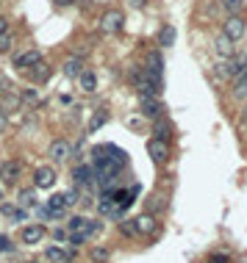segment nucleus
Here are the masks:
<instances>
[{
	"instance_id": "obj_1",
	"label": "nucleus",
	"mask_w": 247,
	"mask_h": 263,
	"mask_svg": "<svg viewBox=\"0 0 247 263\" xmlns=\"http://www.w3.org/2000/svg\"><path fill=\"white\" fill-rule=\"evenodd\" d=\"M100 227H103V225H100V222H94V219L72 216L70 222H67V238H70L72 247H81V244H86L92 235H98Z\"/></svg>"
},
{
	"instance_id": "obj_2",
	"label": "nucleus",
	"mask_w": 247,
	"mask_h": 263,
	"mask_svg": "<svg viewBox=\"0 0 247 263\" xmlns=\"http://www.w3.org/2000/svg\"><path fill=\"white\" fill-rule=\"evenodd\" d=\"M122 23H125V17H122V11H106V14L100 17V31L103 33H120L122 31Z\"/></svg>"
},
{
	"instance_id": "obj_3",
	"label": "nucleus",
	"mask_w": 247,
	"mask_h": 263,
	"mask_svg": "<svg viewBox=\"0 0 247 263\" xmlns=\"http://www.w3.org/2000/svg\"><path fill=\"white\" fill-rule=\"evenodd\" d=\"M72 152V144L67 139H56L50 147H47V158L53 161V164H61V161H67Z\"/></svg>"
},
{
	"instance_id": "obj_4",
	"label": "nucleus",
	"mask_w": 247,
	"mask_h": 263,
	"mask_svg": "<svg viewBox=\"0 0 247 263\" xmlns=\"http://www.w3.org/2000/svg\"><path fill=\"white\" fill-rule=\"evenodd\" d=\"M136 92H139V97H159L161 92V83H156L150 75H136Z\"/></svg>"
},
{
	"instance_id": "obj_5",
	"label": "nucleus",
	"mask_w": 247,
	"mask_h": 263,
	"mask_svg": "<svg viewBox=\"0 0 247 263\" xmlns=\"http://www.w3.org/2000/svg\"><path fill=\"white\" fill-rule=\"evenodd\" d=\"M222 33L231 39V42H239V39L244 36V19L236 17V14H231L228 19H225V25H222Z\"/></svg>"
},
{
	"instance_id": "obj_6",
	"label": "nucleus",
	"mask_w": 247,
	"mask_h": 263,
	"mask_svg": "<svg viewBox=\"0 0 247 263\" xmlns=\"http://www.w3.org/2000/svg\"><path fill=\"white\" fill-rule=\"evenodd\" d=\"M244 70H247V56H231L228 64H225V70H219V75L222 78H239Z\"/></svg>"
},
{
	"instance_id": "obj_7",
	"label": "nucleus",
	"mask_w": 247,
	"mask_h": 263,
	"mask_svg": "<svg viewBox=\"0 0 247 263\" xmlns=\"http://www.w3.org/2000/svg\"><path fill=\"white\" fill-rule=\"evenodd\" d=\"M39 61H42V53L39 50H25V53H20V56H14V67L20 72H28V70H33V67H36Z\"/></svg>"
},
{
	"instance_id": "obj_8",
	"label": "nucleus",
	"mask_w": 247,
	"mask_h": 263,
	"mask_svg": "<svg viewBox=\"0 0 247 263\" xmlns=\"http://www.w3.org/2000/svg\"><path fill=\"white\" fill-rule=\"evenodd\" d=\"M33 186L36 188H53L56 186V169L53 166H39L33 172Z\"/></svg>"
},
{
	"instance_id": "obj_9",
	"label": "nucleus",
	"mask_w": 247,
	"mask_h": 263,
	"mask_svg": "<svg viewBox=\"0 0 247 263\" xmlns=\"http://www.w3.org/2000/svg\"><path fill=\"white\" fill-rule=\"evenodd\" d=\"M20 174H23V164H20V161H3V164H0V178H3L6 183H17Z\"/></svg>"
},
{
	"instance_id": "obj_10",
	"label": "nucleus",
	"mask_w": 247,
	"mask_h": 263,
	"mask_svg": "<svg viewBox=\"0 0 247 263\" xmlns=\"http://www.w3.org/2000/svg\"><path fill=\"white\" fill-rule=\"evenodd\" d=\"M147 152H150V158L156 161V164H164V161L169 158V147H167V141H161V139H153L147 144Z\"/></svg>"
},
{
	"instance_id": "obj_11",
	"label": "nucleus",
	"mask_w": 247,
	"mask_h": 263,
	"mask_svg": "<svg viewBox=\"0 0 247 263\" xmlns=\"http://www.w3.org/2000/svg\"><path fill=\"white\" fill-rule=\"evenodd\" d=\"M20 238H23V244H39L45 238V227L42 225H25Z\"/></svg>"
},
{
	"instance_id": "obj_12",
	"label": "nucleus",
	"mask_w": 247,
	"mask_h": 263,
	"mask_svg": "<svg viewBox=\"0 0 247 263\" xmlns=\"http://www.w3.org/2000/svg\"><path fill=\"white\" fill-rule=\"evenodd\" d=\"M134 227H136V235L156 233V216H150V213H139V216L134 219Z\"/></svg>"
},
{
	"instance_id": "obj_13",
	"label": "nucleus",
	"mask_w": 247,
	"mask_h": 263,
	"mask_svg": "<svg viewBox=\"0 0 247 263\" xmlns=\"http://www.w3.org/2000/svg\"><path fill=\"white\" fill-rule=\"evenodd\" d=\"M161 72H164L161 56H159V53H150V56H147V70H145V75H150L156 83H161Z\"/></svg>"
},
{
	"instance_id": "obj_14",
	"label": "nucleus",
	"mask_w": 247,
	"mask_h": 263,
	"mask_svg": "<svg viewBox=\"0 0 247 263\" xmlns=\"http://www.w3.org/2000/svg\"><path fill=\"white\" fill-rule=\"evenodd\" d=\"M161 103H159V97H142V114L150 119H159L161 117Z\"/></svg>"
},
{
	"instance_id": "obj_15",
	"label": "nucleus",
	"mask_w": 247,
	"mask_h": 263,
	"mask_svg": "<svg viewBox=\"0 0 247 263\" xmlns=\"http://www.w3.org/2000/svg\"><path fill=\"white\" fill-rule=\"evenodd\" d=\"M98 208H100V213L103 216H120V208H117V202H114V197L111 194H103L100 197V202H98Z\"/></svg>"
},
{
	"instance_id": "obj_16",
	"label": "nucleus",
	"mask_w": 247,
	"mask_h": 263,
	"mask_svg": "<svg viewBox=\"0 0 247 263\" xmlns=\"http://www.w3.org/2000/svg\"><path fill=\"white\" fill-rule=\"evenodd\" d=\"M72 178H75V183H78V186H92L94 183V169H92V166H75Z\"/></svg>"
},
{
	"instance_id": "obj_17",
	"label": "nucleus",
	"mask_w": 247,
	"mask_h": 263,
	"mask_svg": "<svg viewBox=\"0 0 247 263\" xmlns=\"http://www.w3.org/2000/svg\"><path fill=\"white\" fill-rule=\"evenodd\" d=\"M78 86H81V92L92 94L94 89H98V75H94V72H89V70H84L78 75Z\"/></svg>"
},
{
	"instance_id": "obj_18",
	"label": "nucleus",
	"mask_w": 247,
	"mask_h": 263,
	"mask_svg": "<svg viewBox=\"0 0 247 263\" xmlns=\"http://www.w3.org/2000/svg\"><path fill=\"white\" fill-rule=\"evenodd\" d=\"M61 70H64L67 78H78L81 72H84V61H81L78 56H72V58H67V61H64V67H61Z\"/></svg>"
},
{
	"instance_id": "obj_19",
	"label": "nucleus",
	"mask_w": 247,
	"mask_h": 263,
	"mask_svg": "<svg viewBox=\"0 0 247 263\" xmlns=\"http://www.w3.org/2000/svg\"><path fill=\"white\" fill-rule=\"evenodd\" d=\"M214 50H217V56H222V58H231V56H233V42H231V39L222 33V36H219L217 42H214Z\"/></svg>"
},
{
	"instance_id": "obj_20",
	"label": "nucleus",
	"mask_w": 247,
	"mask_h": 263,
	"mask_svg": "<svg viewBox=\"0 0 247 263\" xmlns=\"http://www.w3.org/2000/svg\"><path fill=\"white\" fill-rule=\"evenodd\" d=\"M89 260H92V263H108V260H111V249L92 247V249H89Z\"/></svg>"
},
{
	"instance_id": "obj_21",
	"label": "nucleus",
	"mask_w": 247,
	"mask_h": 263,
	"mask_svg": "<svg viewBox=\"0 0 247 263\" xmlns=\"http://www.w3.org/2000/svg\"><path fill=\"white\" fill-rule=\"evenodd\" d=\"M45 258L53 260V263H61V260H72V252H67V249H59V247H50V249L45 252Z\"/></svg>"
},
{
	"instance_id": "obj_22",
	"label": "nucleus",
	"mask_w": 247,
	"mask_h": 263,
	"mask_svg": "<svg viewBox=\"0 0 247 263\" xmlns=\"http://www.w3.org/2000/svg\"><path fill=\"white\" fill-rule=\"evenodd\" d=\"M28 75L36 80V83H42V80H47L50 78V67H47L45 61H39L36 67H33V70H28Z\"/></svg>"
},
{
	"instance_id": "obj_23",
	"label": "nucleus",
	"mask_w": 247,
	"mask_h": 263,
	"mask_svg": "<svg viewBox=\"0 0 247 263\" xmlns=\"http://www.w3.org/2000/svg\"><path fill=\"white\" fill-rule=\"evenodd\" d=\"M233 97H247V70L239 78H233Z\"/></svg>"
},
{
	"instance_id": "obj_24",
	"label": "nucleus",
	"mask_w": 247,
	"mask_h": 263,
	"mask_svg": "<svg viewBox=\"0 0 247 263\" xmlns=\"http://www.w3.org/2000/svg\"><path fill=\"white\" fill-rule=\"evenodd\" d=\"M20 208H31V205H36V191L33 188H25V191H20Z\"/></svg>"
},
{
	"instance_id": "obj_25",
	"label": "nucleus",
	"mask_w": 247,
	"mask_h": 263,
	"mask_svg": "<svg viewBox=\"0 0 247 263\" xmlns=\"http://www.w3.org/2000/svg\"><path fill=\"white\" fill-rule=\"evenodd\" d=\"M159 42H161L164 47L175 45V28H173V25H164V28H161V33H159Z\"/></svg>"
},
{
	"instance_id": "obj_26",
	"label": "nucleus",
	"mask_w": 247,
	"mask_h": 263,
	"mask_svg": "<svg viewBox=\"0 0 247 263\" xmlns=\"http://www.w3.org/2000/svg\"><path fill=\"white\" fill-rule=\"evenodd\" d=\"M106 119H108V114L106 111H94V117H92V122H89V133H94V130H98V127H103V125H106Z\"/></svg>"
},
{
	"instance_id": "obj_27",
	"label": "nucleus",
	"mask_w": 247,
	"mask_h": 263,
	"mask_svg": "<svg viewBox=\"0 0 247 263\" xmlns=\"http://www.w3.org/2000/svg\"><path fill=\"white\" fill-rule=\"evenodd\" d=\"M156 139H161V141H167V139H169V125H167V122H161V119L156 122Z\"/></svg>"
},
{
	"instance_id": "obj_28",
	"label": "nucleus",
	"mask_w": 247,
	"mask_h": 263,
	"mask_svg": "<svg viewBox=\"0 0 247 263\" xmlns=\"http://www.w3.org/2000/svg\"><path fill=\"white\" fill-rule=\"evenodd\" d=\"M222 6H225V9L231 11V14H236V11H239V9H242V6H244V0H222Z\"/></svg>"
},
{
	"instance_id": "obj_29",
	"label": "nucleus",
	"mask_w": 247,
	"mask_h": 263,
	"mask_svg": "<svg viewBox=\"0 0 247 263\" xmlns=\"http://www.w3.org/2000/svg\"><path fill=\"white\" fill-rule=\"evenodd\" d=\"M11 45H14V39H11L9 33H6V36H0V56H3V53H9Z\"/></svg>"
},
{
	"instance_id": "obj_30",
	"label": "nucleus",
	"mask_w": 247,
	"mask_h": 263,
	"mask_svg": "<svg viewBox=\"0 0 247 263\" xmlns=\"http://www.w3.org/2000/svg\"><path fill=\"white\" fill-rule=\"evenodd\" d=\"M14 249V244H11L9 235H0V252H11Z\"/></svg>"
},
{
	"instance_id": "obj_31",
	"label": "nucleus",
	"mask_w": 247,
	"mask_h": 263,
	"mask_svg": "<svg viewBox=\"0 0 247 263\" xmlns=\"http://www.w3.org/2000/svg\"><path fill=\"white\" fill-rule=\"evenodd\" d=\"M120 230L125 233V235H136V227H134V222H120Z\"/></svg>"
},
{
	"instance_id": "obj_32",
	"label": "nucleus",
	"mask_w": 247,
	"mask_h": 263,
	"mask_svg": "<svg viewBox=\"0 0 247 263\" xmlns=\"http://www.w3.org/2000/svg\"><path fill=\"white\" fill-rule=\"evenodd\" d=\"M23 97H25V100H28V103H33V105H36V103H39V94H36V92H33V89H25V92H23Z\"/></svg>"
},
{
	"instance_id": "obj_33",
	"label": "nucleus",
	"mask_w": 247,
	"mask_h": 263,
	"mask_svg": "<svg viewBox=\"0 0 247 263\" xmlns=\"http://www.w3.org/2000/svg\"><path fill=\"white\" fill-rule=\"evenodd\" d=\"M11 219H14V222H25V219H28V213H25V208H20V211H14V213H11Z\"/></svg>"
},
{
	"instance_id": "obj_34",
	"label": "nucleus",
	"mask_w": 247,
	"mask_h": 263,
	"mask_svg": "<svg viewBox=\"0 0 247 263\" xmlns=\"http://www.w3.org/2000/svg\"><path fill=\"white\" fill-rule=\"evenodd\" d=\"M6 33H9V19L0 17V36H6Z\"/></svg>"
},
{
	"instance_id": "obj_35",
	"label": "nucleus",
	"mask_w": 247,
	"mask_h": 263,
	"mask_svg": "<svg viewBox=\"0 0 247 263\" xmlns=\"http://www.w3.org/2000/svg\"><path fill=\"white\" fill-rule=\"evenodd\" d=\"M211 263H228V258H225V255H214V258H211Z\"/></svg>"
},
{
	"instance_id": "obj_36",
	"label": "nucleus",
	"mask_w": 247,
	"mask_h": 263,
	"mask_svg": "<svg viewBox=\"0 0 247 263\" xmlns=\"http://www.w3.org/2000/svg\"><path fill=\"white\" fill-rule=\"evenodd\" d=\"M128 3H131L134 9H142V6H145V0H128Z\"/></svg>"
},
{
	"instance_id": "obj_37",
	"label": "nucleus",
	"mask_w": 247,
	"mask_h": 263,
	"mask_svg": "<svg viewBox=\"0 0 247 263\" xmlns=\"http://www.w3.org/2000/svg\"><path fill=\"white\" fill-rule=\"evenodd\" d=\"M53 3H56V6H72L75 0H53Z\"/></svg>"
},
{
	"instance_id": "obj_38",
	"label": "nucleus",
	"mask_w": 247,
	"mask_h": 263,
	"mask_svg": "<svg viewBox=\"0 0 247 263\" xmlns=\"http://www.w3.org/2000/svg\"><path fill=\"white\" fill-rule=\"evenodd\" d=\"M6 127V119H3V108H0V130Z\"/></svg>"
},
{
	"instance_id": "obj_39",
	"label": "nucleus",
	"mask_w": 247,
	"mask_h": 263,
	"mask_svg": "<svg viewBox=\"0 0 247 263\" xmlns=\"http://www.w3.org/2000/svg\"><path fill=\"white\" fill-rule=\"evenodd\" d=\"M61 263H72V260H61Z\"/></svg>"
},
{
	"instance_id": "obj_40",
	"label": "nucleus",
	"mask_w": 247,
	"mask_h": 263,
	"mask_svg": "<svg viewBox=\"0 0 247 263\" xmlns=\"http://www.w3.org/2000/svg\"><path fill=\"white\" fill-rule=\"evenodd\" d=\"M0 200H3V197H0Z\"/></svg>"
}]
</instances>
